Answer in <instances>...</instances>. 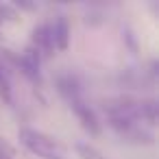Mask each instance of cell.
I'll list each match as a JSON object with an SVG mask.
<instances>
[{
    "mask_svg": "<svg viewBox=\"0 0 159 159\" xmlns=\"http://www.w3.org/2000/svg\"><path fill=\"white\" fill-rule=\"evenodd\" d=\"M18 137L31 152H35L42 159H63L66 157L63 146L57 139H52L50 135H46V133H42L37 129H20Z\"/></svg>",
    "mask_w": 159,
    "mask_h": 159,
    "instance_id": "cell-1",
    "label": "cell"
},
{
    "mask_svg": "<svg viewBox=\"0 0 159 159\" xmlns=\"http://www.w3.org/2000/svg\"><path fill=\"white\" fill-rule=\"evenodd\" d=\"M70 107H72V111L76 113V118H79V122H81V126L89 133V135H100V124H98V118H96V113L87 107V105H83L81 100H72L70 102Z\"/></svg>",
    "mask_w": 159,
    "mask_h": 159,
    "instance_id": "cell-2",
    "label": "cell"
},
{
    "mask_svg": "<svg viewBox=\"0 0 159 159\" xmlns=\"http://www.w3.org/2000/svg\"><path fill=\"white\" fill-rule=\"evenodd\" d=\"M33 48L37 52H42L44 57H50L55 46H52V31L48 24H42V26H35L33 31Z\"/></svg>",
    "mask_w": 159,
    "mask_h": 159,
    "instance_id": "cell-3",
    "label": "cell"
},
{
    "mask_svg": "<svg viewBox=\"0 0 159 159\" xmlns=\"http://www.w3.org/2000/svg\"><path fill=\"white\" fill-rule=\"evenodd\" d=\"M20 68L22 72L31 79V81H37L39 83V52L31 46L24 50V55L20 57Z\"/></svg>",
    "mask_w": 159,
    "mask_h": 159,
    "instance_id": "cell-4",
    "label": "cell"
},
{
    "mask_svg": "<svg viewBox=\"0 0 159 159\" xmlns=\"http://www.w3.org/2000/svg\"><path fill=\"white\" fill-rule=\"evenodd\" d=\"M52 31V46L57 50H66L68 44H70V24H68V18L66 16H59L55 26H50Z\"/></svg>",
    "mask_w": 159,
    "mask_h": 159,
    "instance_id": "cell-5",
    "label": "cell"
},
{
    "mask_svg": "<svg viewBox=\"0 0 159 159\" xmlns=\"http://www.w3.org/2000/svg\"><path fill=\"white\" fill-rule=\"evenodd\" d=\"M57 87H59V92H61L70 102H72V100H79V83H76L74 76H70V74L59 76V79H57Z\"/></svg>",
    "mask_w": 159,
    "mask_h": 159,
    "instance_id": "cell-6",
    "label": "cell"
},
{
    "mask_svg": "<svg viewBox=\"0 0 159 159\" xmlns=\"http://www.w3.org/2000/svg\"><path fill=\"white\" fill-rule=\"evenodd\" d=\"M137 113H139L144 120H148V124H157V105H155V100L139 102V107H137Z\"/></svg>",
    "mask_w": 159,
    "mask_h": 159,
    "instance_id": "cell-7",
    "label": "cell"
},
{
    "mask_svg": "<svg viewBox=\"0 0 159 159\" xmlns=\"http://www.w3.org/2000/svg\"><path fill=\"white\" fill-rule=\"evenodd\" d=\"M0 98H2L5 102H11V89H9V83L2 76V72H0Z\"/></svg>",
    "mask_w": 159,
    "mask_h": 159,
    "instance_id": "cell-8",
    "label": "cell"
},
{
    "mask_svg": "<svg viewBox=\"0 0 159 159\" xmlns=\"http://www.w3.org/2000/svg\"><path fill=\"white\" fill-rule=\"evenodd\" d=\"M79 150L85 155V159H100L98 157V152L94 150V148H87V146H83V144H79Z\"/></svg>",
    "mask_w": 159,
    "mask_h": 159,
    "instance_id": "cell-9",
    "label": "cell"
},
{
    "mask_svg": "<svg viewBox=\"0 0 159 159\" xmlns=\"http://www.w3.org/2000/svg\"><path fill=\"white\" fill-rule=\"evenodd\" d=\"M0 159H16V157H13L11 150H5V146H2V148H0Z\"/></svg>",
    "mask_w": 159,
    "mask_h": 159,
    "instance_id": "cell-10",
    "label": "cell"
}]
</instances>
